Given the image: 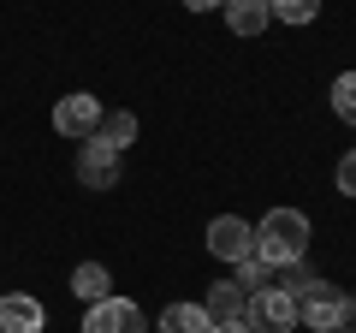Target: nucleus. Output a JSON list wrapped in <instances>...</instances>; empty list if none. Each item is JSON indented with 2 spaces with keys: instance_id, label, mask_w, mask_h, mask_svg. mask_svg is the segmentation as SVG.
I'll return each mask as SVG.
<instances>
[{
  "instance_id": "f257e3e1",
  "label": "nucleus",
  "mask_w": 356,
  "mask_h": 333,
  "mask_svg": "<svg viewBox=\"0 0 356 333\" xmlns=\"http://www.w3.org/2000/svg\"><path fill=\"white\" fill-rule=\"evenodd\" d=\"M255 256L267 268H297L309 256V215L303 208H267L255 226Z\"/></svg>"
},
{
  "instance_id": "f03ea898",
  "label": "nucleus",
  "mask_w": 356,
  "mask_h": 333,
  "mask_svg": "<svg viewBox=\"0 0 356 333\" xmlns=\"http://www.w3.org/2000/svg\"><path fill=\"white\" fill-rule=\"evenodd\" d=\"M291 297H297V327H309V333L344 327V292L332 280H303Z\"/></svg>"
},
{
  "instance_id": "7ed1b4c3",
  "label": "nucleus",
  "mask_w": 356,
  "mask_h": 333,
  "mask_svg": "<svg viewBox=\"0 0 356 333\" xmlns=\"http://www.w3.org/2000/svg\"><path fill=\"white\" fill-rule=\"evenodd\" d=\"M243 327L250 333H297V297L291 286H267L243 304Z\"/></svg>"
},
{
  "instance_id": "20e7f679",
  "label": "nucleus",
  "mask_w": 356,
  "mask_h": 333,
  "mask_svg": "<svg viewBox=\"0 0 356 333\" xmlns=\"http://www.w3.org/2000/svg\"><path fill=\"white\" fill-rule=\"evenodd\" d=\"M54 131H60V137H72V143H89L95 131H102V102H95L89 90L60 95V102H54Z\"/></svg>"
},
{
  "instance_id": "39448f33",
  "label": "nucleus",
  "mask_w": 356,
  "mask_h": 333,
  "mask_svg": "<svg viewBox=\"0 0 356 333\" xmlns=\"http://www.w3.org/2000/svg\"><path fill=\"white\" fill-rule=\"evenodd\" d=\"M119 173H125V155L119 149H107V143H77V185L83 191H113L119 185Z\"/></svg>"
},
{
  "instance_id": "423d86ee",
  "label": "nucleus",
  "mask_w": 356,
  "mask_h": 333,
  "mask_svg": "<svg viewBox=\"0 0 356 333\" xmlns=\"http://www.w3.org/2000/svg\"><path fill=\"white\" fill-rule=\"evenodd\" d=\"M83 333H154V327L131 297H102V304H89Z\"/></svg>"
},
{
  "instance_id": "0eeeda50",
  "label": "nucleus",
  "mask_w": 356,
  "mask_h": 333,
  "mask_svg": "<svg viewBox=\"0 0 356 333\" xmlns=\"http://www.w3.org/2000/svg\"><path fill=\"white\" fill-rule=\"evenodd\" d=\"M208 256H220V262H243V256H255V226H250V220H238V215L208 220Z\"/></svg>"
},
{
  "instance_id": "6e6552de",
  "label": "nucleus",
  "mask_w": 356,
  "mask_h": 333,
  "mask_svg": "<svg viewBox=\"0 0 356 333\" xmlns=\"http://www.w3.org/2000/svg\"><path fill=\"white\" fill-rule=\"evenodd\" d=\"M48 327V309L30 292H6L0 297V333H42Z\"/></svg>"
},
{
  "instance_id": "1a4fd4ad",
  "label": "nucleus",
  "mask_w": 356,
  "mask_h": 333,
  "mask_svg": "<svg viewBox=\"0 0 356 333\" xmlns=\"http://www.w3.org/2000/svg\"><path fill=\"white\" fill-rule=\"evenodd\" d=\"M220 13H226V24H232V36H261L267 24H273V18H267V0H226V6H220Z\"/></svg>"
},
{
  "instance_id": "9d476101",
  "label": "nucleus",
  "mask_w": 356,
  "mask_h": 333,
  "mask_svg": "<svg viewBox=\"0 0 356 333\" xmlns=\"http://www.w3.org/2000/svg\"><path fill=\"white\" fill-rule=\"evenodd\" d=\"M243 304H250V297H243L232 280H214V286L202 292V316H208V321H243Z\"/></svg>"
},
{
  "instance_id": "9b49d317",
  "label": "nucleus",
  "mask_w": 356,
  "mask_h": 333,
  "mask_svg": "<svg viewBox=\"0 0 356 333\" xmlns=\"http://www.w3.org/2000/svg\"><path fill=\"white\" fill-rule=\"evenodd\" d=\"M72 292L83 297V304L113 297V274H107V262H77V268H72Z\"/></svg>"
},
{
  "instance_id": "f8f14e48",
  "label": "nucleus",
  "mask_w": 356,
  "mask_h": 333,
  "mask_svg": "<svg viewBox=\"0 0 356 333\" xmlns=\"http://www.w3.org/2000/svg\"><path fill=\"white\" fill-rule=\"evenodd\" d=\"M154 333H214V321L202 316V304H166Z\"/></svg>"
},
{
  "instance_id": "ddd939ff",
  "label": "nucleus",
  "mask_w": 356,
  "mask_h": 333,
  "mask_svg": "<svg viewBox=\"0 0 356 333\" xmlns=\"http://www.w3.org/2000/svg\"><path fill=\"white\" fill-rule=\"evenodd\" d=\"M273 274H280V268H267L261 256H243V262H232V286H238L243 297L267 292V286H280V280H273Z\"/></svg>"
},
{
  "instance_id": "4468645a",
  "label": "nucleus",
  "mask_w": 356,
  "mask_h": 333,
  "mask_svg": "<svg viewBox=\"0 0 356 333\" xmlns=\"http://www.w3.org/2000/svg\"><path fill=\"white\" fill-rule=\"evenodd\" d=\"M95 143H107V149L125 155L131 143H137V114H125V107H119V114H102V131H95Z\"/></svg>"
},
{
  "instance_id": "2eb2a0df",
  "label": "nucleus",
  "mask_w": 356,
  "mask_h": 333,
  "mask_svg": "<svg viewBox=\"0 0 356 333\" xmlns=\"http://www.w3.org/2000/svg\"><path fill=\"white\" fill-rule=\"evenodd\" d=\"M267 18H273V24H315L321 18V0H267Z\"/></svg>"
},
{
  "instance_id": "dca6fc26",
  "label": "nucleus",
  "mask_w": 356,
  "mask_h": 333,
  "mask_svg": "<svg viewBox=\"0 0 356 333\" xmlns=\"http://www.w3.org/2000/svg\"><path fill=\"white\" fill-rule=\"evenodd\" d=\"M332 114H339L344 125H356V72H339V77H332Z\"/></svg>"
},
{
  "instance_id": "f3484780",
  "label": "nucleus",
  "mask_w": 356,
  "mask_h": 333,
  "mask_svg": "<svg viewBox=\"0 0 356 333\" xmlns=\"http://www.w3.org/2000/svg\"><path fill=\"white\" fill-rule=\"evenodd\" d=\"M332 185H339V196H350V203H356V149L339 155V166H332Z\"/></svg>"
},
{
  "instance_id": "a211bd4d",
  "label": "nucleus",
  "mask_w": 356,
  "mask_h": 333,
  "mask_svg": "<svg viewBox=\"0 0 356 333\" xmlns=\"http://www.w3.org/2000/svg\"><path fill=\"white\" fill-rule=\"evenodd\" d=\"M184 6H191V13H220L226 0H184Z\"/></svg>"
},
{
  "instance_id": "6ab92c4d",
  "label": "nucleus",
  "mask_w": 356,
  "mask_h": 333,
  "mask_svg": "<svg viewBox=\"0 0 356 333\" xmlns=\"http://www.w3.org/2000/svg\"><path fill=\"white\" fill-rule=\"evenodd\" d=\"M214 333H250L243 321H214Z\"/></svg>"
},
{
  "instance_id": "aec40b11",
  "label": "nucleus",
  "mask_w": 356,
  "mask_h": 333,
  "mask_svg": "<svg viewBox=\"0 0 356 333\" xmlns=\"http://www.w3.org/2000/svg\"><path fill=\"white\" fill-rule=\"evenodd\" d=\"M344 321H350V327H356V292L344 297Z\"/></svg>"
},
{
  "instance_id": "412c9836",
  "label": "nucleus",
  "mask_w": 356,
  "mask_h": 333,
  "mask_svg": "<svg viewBox=\"0 0 356 333\" xmlns=\"http://www.w3.org/2000/svg\"><path fill=\"white\" fill-rule=\"evenodd\" d=\"M332 333H356V327H350V321H344V327H332Z\"/></svg>"
}]
</instances>
